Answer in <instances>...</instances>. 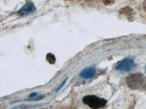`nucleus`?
Listing matches in <instances>:
<instances>
[{"label":"nucleus","instance_id":"nucleus-7","mask_svg":"<svg viewBox=\"0 0 146 109\" xmlns=\"http://www.w3.org/2000/svg\"><path fill=\"white\" fill-rule=\"evenodd\" d=\"M35 96H36V93H32V94L30 95L29 97H30V98H34V97H35Z\"/></svg>","mask_w":146,"mask_h":109},{"label":"nucleus","instance_id":"nucleus-1","mask_svg":"<svg viewBox=\"0 0 146 109\" xmlns=\"http://www.w3.org/2000/svg\"><path fill=\"white\" fill-rule=\"evenodd\" d=\"M126 84L133 89H145L146 78L142 74H131L126 78Z\"/></svg>","mask_w":146,"mask_h":109},{"label":"nucleus","instance_id":"nucleus-4","mask_svg":"<svg viewBox=\"0 0 146 109\" xmlns=\"http://www.w3.org/2000/svg\"><path fill=\"white\" fill-rule=\"evenodd\" d=\"M35 10H36V7L35 5L32 2H28L20 9V10L18 11V15L21 16H26V15L33 13Z\"/></svg>","mask_w":146,"mask_h":109},{"label":"nucleus","instance_id":"nucleus-2","mask_svg":"<svg viewBox=\"0 0 146 109\" xmlns=\"http://www.w3.org/2000/svg\"><path fill=\"white\" fill-rule=\"evenodd\" d=\"M85 104L89 106L91 108H102L105 106L107 101L105 99L98 98L94 95H87L85 96L83 99Z\"/></svg>","mask_w":146,"mask_h":109},{"label":"nucleus","instance_id":"nucleus-3","mask_svg":"<svg viewBox=\"0 0 146 109\" xmlns=\"http://www.w3.org/2000/svg\"><path fill=\"white\" fill-rule=\"evenodd\" d=\"M135 67V61L131 59H124L120 62L116 66V69L120 71H129L132 70Z\"/></svg>","mask_w":146,"mask_h":109},{"label":"nucleus","instance_id":"nucleus-6","mask_svg":"<svg viewBox=\"0 0 146 109\" xmlns=\"http://www.w3.org/2000/svg\"><path fill=\"white\" fill-rule=\"evenodd\" d=\"M46 59L50 64H54L55 62H56V58H55L54 55L53 54H51V53H49V54H47Z\"/></svg>","mask_w":146,"mask_h":109},{"label":"nucleus","instance_id":"nucleus-5","mask_svg":"<svg viewBox=\"0 0 146 109\" xmlns=\"http://www.w3.org/2000/svg\"><path fill=\"white\" fill-rule=\"evenodd\" d=\"M96 74V69L94 67H89L83 70L80 74V76L85 79H88L93 77Z\"/></svg>","mask_w":146,"mask_h":109}]
</instances>
